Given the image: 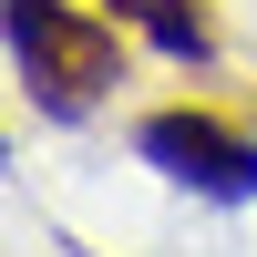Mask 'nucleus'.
Masks as SVG:
<instances>
[{
	"instance_id": "3",
	"label": "nucleus",
	"mask_w": 257,
	"mask_h": 257,
	"mask_svg": "<svg viewBox=\"0 0 257 257\" xmlns=\"http://www.w3.org/2000/svg\"><path fill=\"white\" fill-rule=\"evenodd\" d=\"M113 21L144 31L165 62H196V72L216 62V11H206V0H113Z\"/></svg>"
},
{
	"instance_id": "2",
	"label": "nucleus",
	"mask_w": 257,
	"mask_h": 257,
	"mask_svg": "<svg viewBox=\"0 0 257 257\" xmlns=\"http://www.w3.org/2000/svg\"><path fill=\"white\" fill-rule=\"evenodd\" d=\"M134 155L155 165L165 185L206 196V206H257V134L226 123L216 103H155V113L134 123Z\"/></svg>"
},
{
	"instance_id": "1",
	"label": "nucleus",
	"mask_w": 257,
	"mask_h": 257,
	"mask_svg": "<svg viewBox=\"0 0 257 257\" xmlns=\"http://www.w3.org/2000/svg\"><path fill=\"white\" fill-rule=\"evenodd\" d=\"M11 72L52 123H82L123 82V31L113 11H82V0H11Z\"/></svg>"
}]
</instances>
